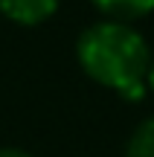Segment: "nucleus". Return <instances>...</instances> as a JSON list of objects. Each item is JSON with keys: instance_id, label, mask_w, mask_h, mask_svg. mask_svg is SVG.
<instances>
[{"instance_id": "1", "label": "nucleus", "mask_w": 154, "mask_h": 157, "mask_svg": "<svg viewBox=\"0 0 154 157\" xmlns=\"http://www.w3.org/2000/svg\"><path fill=\"white\" fill-rule=\"evenodd\" d=\"M76 61L90 82L114 90L125 102H140L145 90L151 50L145 38L119 21H96L76 38Z\"/></svg>"}, {"instance_id": "2", "label": "nucleus", "mask_w": 154, "mask_h": 157, "mask_svg": "<svg viewBox=\"0 0 154 157\" xmlns=\"http://www.w3.org/2000/svg\"><path fill=\"white\" fill-rule=\"evenodd\" d=\"M61 0H0V15L17 26H41L58 12Z\"/></svg>"}, {"instance_id": "3", "label": "nucleus", "mask_w": 154, "mask_h": 157, "mask_svg": "<svg viewBox=\"0 0 154 157\" xmlns=\"http://www.w3.org/2000/svg\"><path fill=\"white\" fill-rule=\"evenodd\" d=\"M90 3L96 12L105 15V21H119V23H134L154 12V0H90Z\"/></svg>"}, {"instance_id": "4", "label": "nucleus", "mask_w": 154, "mask_h": 157, "mask_svg": "<svg viewBox=\"0 0 154 157\" xmlns=\"http://www.w3.org/2000/svg\"><path fill=\"white\" fill-rule=\"evenodd\" d=\"M125 157H154V113L131 131L125 143Z\"/></svg>"}, {"instance_id": "5", "label": "nucleus", "mask_w": 154, "mask_h": 157, "mask_svg": "<svg viewBox=\"0 0 154 157\" xmlns=\"http://www.w3.org/2000/svg\"><path fill=\"white\" fill-rule=\"evenodd\" d=\"M0 157H32V154L23 151V148H15V146H3L0 148Z\"/></svg>"}, {"instance_id": "6", "label": "nucleus", "mask_w": 154, "mask_h": 157, "mask_svg": "<svg viewBox=\"0 0 154 157\" xmlns=\"http://www.w3.org/2000/svg\"><path fill=\"white\" fill-rule=\"evenodd\" d=\"M145 90L154 93V56H151V61H148V73H145Z\"/></svg>"}]
</instances>
